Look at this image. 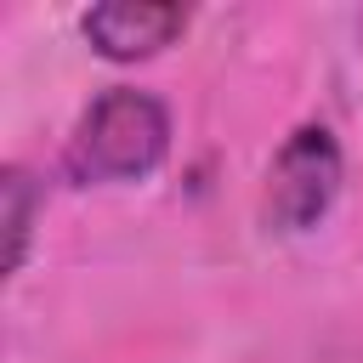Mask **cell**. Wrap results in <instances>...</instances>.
<instances>
[{
    "label": "cell",
    "mask_w": 363,
    "mask_h": 363,
    "mask_svg": "<svg viewBox=\"0 0 363 363\" xmlns=\"http://www.w3.org/2000/svg\"><path fill=\"white\" fill-rule=\"evenodd\" d=\"M170 153V113L153 91L136 85H108L74 125L62 147V170L79 187L102 182H142L164 164Z\"/></svg>",
    "instance_id": "cell-1"
},
{
    "label": "cell",
    "mask_w": 363,
    "mask_h": 363,
    "mask_svg": "<svg viewBox=\"0 0 363 363\" xmlns=\"http://www.w3.org/2000/svg\"><path fill=\"white\" fill-rule=\"evenodd\" d=\"M340 142L323 130V125H301L284 136V147L272 153V170H267V193H261V216L272 233H312L335 193H340Z\"/></svg>",
    "instance_id": "cell-2"
},
{
    "label": "cell",
    "mask_w": 363,
    "mask_h": 363,
    "mask_svg": "<svg viewBox=\"0 0 363 363\" xmlns=\"http://www.w3.org/2000/svg\"><path fill=\"white\" fill-rule=\"evenodd\" d=\"M187 6H159V0H102L79 17L85 40L96 57L108 62H142L159 57L164 45H176L187 34Z\"/></svg>",
    "instance_id": "cell-3"
},
{
    "label": "cell",
    "mask_w": 363,
    "mask_h": 363,
    "mask_svg": "<svg viewBox=\"0 0 363 363\" xmlns=\"http://www.w3.org/2000/svg\"><path fill=\"white\" fill-rule=\"evenodd\" d=\"M0 199H6V272H23L28 238H34V210H40V187L23 164H6L0 176Z\"/></svg>",
    "instance_id": "cell-4"
}]
</instances>
